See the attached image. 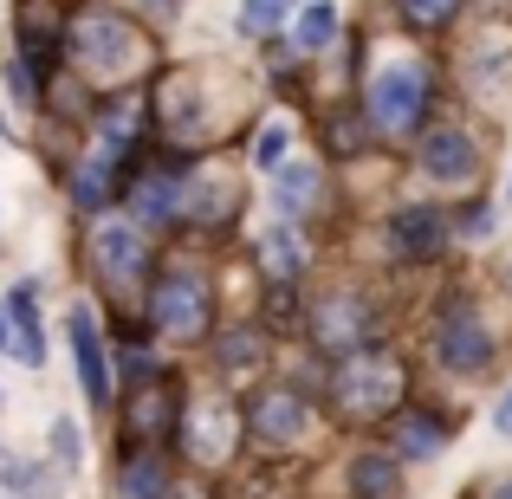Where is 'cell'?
Segmentation results:
<instances>
[{"label": "cell", "mask_w": 512, "mask_h": 499, "mask_svg": "<svg viewBox=\"0 0 512 499\" xmlns=\"http://www.w3.org/2000/svg\"><path fill=\"white\" fill-rule=\"evenodd\" d=\"M65 52H72V65L85 78H98V85H124V78H137L143 65L156 59L150 33H143L130 13H117V7L72 13V20H65Z\"/></svg>", "instance_id": "cell-1"}, {"label": "cell", "mask_w": 512, "mask_h": 499, "mask_svg": "<svg viewBox=\"0 0 512 499\" xmlns=\"http://www.w3.org/2000/svg\"><path fill=\"white\" fill-rule=\"evenodd\" d=\"M402 389H409V370H402L396 357H350L338 370V383H331V396H338V415L344 422H383V415L402 409Z\"/></svg>", "instance_id": "cell-2"}, {"label": "cell", "mask_w": 512, "mask_h": 499, "mask_svg": "<svg viewBox=\"0 0 512 499\" xmlns=\"http://www.w3.org/2000/svg\"><path fill=\"white\" fill-rule=\"evenodd\" d=\"M422 104H428V72L409 59H389L383 72H370V91H363V117L389 137L422 124Z\"/></svg>", "instance_id": "cell-3"}, {"label": "cell", "mask_w": 512, "mask_h": 499, "mask_svg": "<svg viewBox=\"0 0 512 499\" xmlns=\"http://www.w3.org/2000/svg\"><path fill=\"white\" fill-rule=\"evenodd\" d=\"M150 318H156L163 337H175V344H201L208 325H214V292L201 286L195 273H169V279L150 286Z\"/></svg>", "instance_id": "cell-4"}, {"label": "cell", "mask_w": 512, "mask_h": 499, "mask_svg": "<svg viewBox=\"0 0 512 499\" xmlns=\"http://www.w3.org/2000/svg\"><path fill=\"white\" fill-rule=\"evenodd\" d=\"M85 253H91V266H98V279L111 292H130L143 279V266H150V247H143V234L124 221V214H98Z\"/></svg>", "instance_id": "cell-5"}, {"label": "cell", "mask_w": 512, "mask_h": 499, "mask_svg": "<svg viewBox=\"0 0 512 499\" xmlns=\"http://www.w3.org/2000/svg\"><path fill=\"white\" fill-rule=\"evenodd\" d=\"M376 337V312L363 299H350V292H331V299H318L312 312V344L325 350V357H357V350H370Z\"/></svg>", "instance_id": "cell-6"}, {"label": "cell", "mask_w": 512, "mask_h": 499, "mask_svg": "<svg viewBox=\"0 0 512 499\" xmlns=\"http://www.w3.org/2000/svg\"><path fill=\"white\" fill-rule=\"evenodd\" d=\"M435 350H441V363H448V370H461V376H480V370H487V363H493V337H487V325H480L474 305H448V312H441Z\"/></svg>", "instance_id": "cell-7"}, {"label": "cell", "mask_w": 512, "mask_h": 499, "mask_svg": "<svg viewBox=\"0 0 512 499\" xmlns=\"http://www.w3.org/2000/svg\"><path fill=\"white\" fill-rule=\"evenodd\" d=\"M247 428L266 448H292V441H305V428H312V409H305L299 389H260V396L247 402Z\"/></svg>", "instance_id": "cell-8"}, {"label": "cell", "mask_w": 512, "mask_h": 499, "mask_svg": "<svg viewBox=\"0 0 512 499\" xmlns=\"http://www.w3.org/2000/svg\"><path fill=\"white\" fill-rule=\"evenodd\" d=\"M422 169L435 175V182H474L480 169V150L467 130H428L422 137Z\"/></svg>", "instance_id": "cell-9"}, {"label": "cell", "mask_w": 512, "mask_h": 499, "mask_svg": "<svg viewBox=\"0 0 512 499\" xmlns=\"http://www.w3.org/2000/svg\"><path fill=\"white\" fill-rule=\"evenodd\" d=\"M305 266H312V240H305L292 221H286V227H273V234L260 240V273L273 279V286H292Z\"/></svg>", "instance_id": "cell-10"}, {"label": "cell", "mask_w": 512, "mask_h": 499, "mask_svg": "<svg viewBox=\"0 0 512 499\" xmlns=\"http://www.w3.org/2000/svg\"><path fill=\"white\" fill-rule=\"evenodd\" d=\"M389 227H396V253H402V260H435L441 240H448V221H441V208H402Z\"/></svg>", "instance_id": "cell-11"}, {"label": "cell", "mask_w": 512, "mask_h": 499, "mask_svg": "<svg viewBox=\"0 0 512 499\" xmlns=\"http://www.w3.org/2000/svg\"><path fill=\"white\" fill-rule=\"evenodd\" d=\"M72 350H78V376H85V396L98 402H111V376H104V344H98V318L78 305L72 312Z\"/></svg>", "instance_id": "cell-12"}, {"label": "cell", "mask_w": 512, "mask_h": 499, "mask_svg": "<svg viewBox=\"0 0 512 499\" xmlns=\"http://www.w3.org/2000/svg\"><path fill=\"white\" fill-rule=\"evenodd\" d=\"M188 454H195L201 467L208 461H227V454H234V409H221V402H208V409H195L188 415Z\"/></svg>", "instance_id": "cell-13"}, {"label": "cell", "mask_w": 512, "mask_h": 499, "mask_svg": "<svg viewBox=\"0 0 512 499\" xmlns=\"http://www.w3.org/2000/svg\"><path fill=\"white\" fill-rule=\"evenodd\" d=\"M182 201H188V182H175V175H150V182H137L130 188V214L137 221H175L182 214Z\"/></svg>", "instance_id": "cell-14"}, {"label": "cell", "mask_w": 512, "mask_h": 499, "mask_svg": "<svg viewBox=\"0 0 512 499\" xmlns=\"http://www.w3.org/2000/svg\"><path fill=\"white\" fill-rule=\"evenodd\" d=\"M318 188H325V169H318V163H279V182H273L279 214H292V221H299V214L318 201Z\"/></svg>", "instance_id": "cell-15"}, {"label": "cell", "mask_w": 512, "mask_h": 499, "mask_svg": "<svg viewBox=\"0 0 512 499\" xmlns=\"http://www.w3.org/2000/svg\"><path fill=\"white\" fill-rule=\"evenodd\" d=\"M350 493L357 499H402V474L389 454H357L350 461Z\"/></svg>", "instance_id": "cell-16"}, {"label": "cell", "mask_w": 512, "mask_h": 499, "mask_svg": "<svg viewBox=\"0 0 512 499\" xmlns=\"http://www.w3.org/2000/svg\"><path fill=\"white\" fill-rule=\"evenodd\" d=\"M130 428H137V435H169L175 428V402H169V389L156 383H137V396H130Z\"/></svg>", "instance_id": "cell-17"}, {"label": "cell", "mask_w": 512, "mask_h": 499, "mask_svg": "<svg viewBox=\"0 0 512 499\" xmlns=\"http://www.w3.org/2000/svg\"><path fill=\"white\" fill-rule=\"evenodd\" d=\"M240 201V188L227 182H214V175H195V182H188V201H182V214H195V221H227V208H234Z\"/></svg>", "instance_id": "cell-18"}, {"label": "cell", "mask_w": 512, "mask_h": 499, "mask_svg": "<svg viewBox=\"0 0 512 499\" xmlns=\"http://www.w3.org/2000/svg\"><path fill=\"white\" fill-rule=\"evenodd\" d=\"M396 448L409 454V461H428V454L448 448V422H435V415H402L396 422Z\"/></svg>", "instance_id": "cell-19"}, {"label": "cell", "mask_w": 512, "mask_h": 499, "mask_svg": "<svg viewBox=\"0 0 512 499\" xmlns=\"http://www.w3.org/2000/svg\"><path fill=\"white\" fill-rule=\"evenodd\" d=\"M111 182H117V150H104V156H85V163H78V175H72V195L85 201V208H104Z\"/></svg>", "instance_id": "cell-20"}, {"label": "cell", "mask_w": 512, "mask_h": 499, "mask_svg": "<svg viewBox=\"0 0 512 499\" xmlns=\"http://www.w3.org/2000/svg\"><path fill=\"white\" fill-rule=\"evenodd\" d=\"M124 499H169L163 461H150V454H130V461H124Z\"/></svg>", "instance_id": "cell-21"}, {"label": "cell", "mask_w": 512, "mask_h": 499, "mask_svg": "<svg viewBox=\"0 0 512 499\" xmlns=\"http://www.w3.org/2000/svg\"><path fill=\"white\" fill-rule=\"evenodd\" d=\"M331 39H338V7H331V0H312V7L299 13V46L318 52V46H331Z\"/></svg>", "instance_id": "cell-22"}, {"label": "cell", "mask_w": 512, "mask_h": 499, "mask_svg": "<svg viewBox=\"0 0 512 499\" xmlns=\"http://www.w3.org/2000/svg\"><path fill=\"white\" fill-rule=\"evenodd\" d=\"M13 331H20V357H26V363H46V344H39V312H33V292H13Z\"/></svg>", "instance_id": "cell-23"}, {"label": "cell", "mask_w": 512, "mask_h": 499, "mask_svg": "<svg viewBox=\"0 0 512 499\" xmlns=\"http://www.w3.org/2000/svg\"><path fill=\"white\" fill-rule=\"evenodd\" d=\"M137 130H143V104H137V98H130V104H117V111H104V117H98V137L111 143V150H124V143L137 137Z\"/></svg>", "instance_id": "cell-24"}, {"label": "cell", "mask_w": 512, "mask_h": 499, "mask_svg": "<svg viewBox=\"0 0 512 499\" xmlns=\"http://www.w3.org/2000/svg\"><path fill=\"white\" fill-rule=\"evenodd\" d=\"M214 350H221V357H227V363L240 370V363H253V357L266 350V331H227V337H221Z\"/></svg>", "instance_id": "cell-25"}, {"label": "cell", "mask_w": 512, "mask_h": 499, "mask_svg": "<svg viewBox=\"0 0 512 499\" xmlns=\"http://www.w3.org/2000/svg\"><path fill=\"white\" fill-rule=\"evenodd\" d=\"M461 7H467V0H402V13H409L415 26H448Z\"/></svg>", "instance_id": "cell-26"}, {"label": "cell", "mask_w": 512, "mask_h": 499, "mask_svg": "<svg viewBox=\"0 0 512 499\" xmlns=\"http://www.w3.org/2000/svg\"><path fill=\"white\" fill-rule=\"evenodd\" d=\"M279 20H286V0H247V7H240V26H247V33H273Z\"/></svg>", "instance_id": "cell-27"}, {"label": "cell", "mask_w": 512, "mask_h": 499, "mask_svg": "<svg viewBox=\"0 0 512 499\" xmlns=\"http://www.w3.org/2000/svg\"><path fill=\"white\" fill-rule=\"evenodd\" d=\"M279 156H286V124H266L260 143H253V163H260V169H279Z\"/></svg>", "instance_id": "cell-28"}, {"label": "cell", "mask_w": 512, "mask_h": 499, "mask_svg": "<svg viewBox=\"0 0 512 499\" xmlns=\"http://www.w3.org/2000/svg\"><path fill=\"white\" fill-rule=\"evenodd\" d=\"M52 448H59L65 461H78V435H72V422H59V428H52Z\"/></svg>", "instance_id": "cell-29"}, {"label": "cell", "mask_w": 512, "mask_h": 499, "mask_svg": "<svg viewBox=\"0 0 512 499\" xmlns=\"http://www.w3.org/2000/svg\"><path fill=\"white\" fill-rule=\"evenodd\" d=\"M493 428H500V435H512V396L500 402V409H493Z\"/></svg>", "instance_id": "cell-30"}, {"label": "cell", "mask_w": 512, "mask_h": 499, "mask_svg": "<svg viewBox=\"0 0 512 499\" xmlns=\"http://www.w3.org/2000/svg\"><path fill=\"white\" fill-rule=\"evenodd\" d=\"M487 499H512V480H500V487H487Z\"/></svg>", "instance_id": "cell-31"}, {"label": "cell", "mask_w": 512, "mask_h": 499, "mask_svg": "<svg viewBox=\"0 0 512 499\" xmlns=\"http://www.w3.org/2000/svg\"><path fill=\"white\" fill-rule=\"evenodd\" d=\"M0 350H7V325H0Z\"/></svg>", "instance_id": "cell-32"}]
</instances>
